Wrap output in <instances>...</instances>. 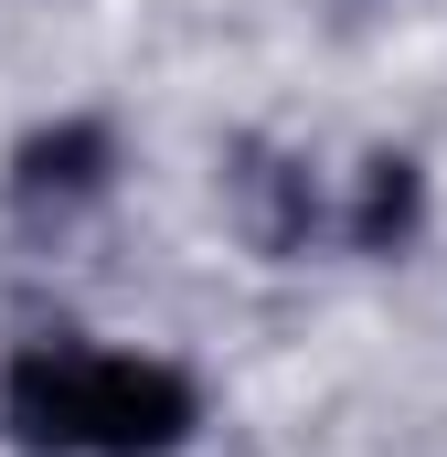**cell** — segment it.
Instances as JSON below:
<instances>
[{"label": "cell", "mask_w": 447, "mask_h": 457, "mask_svg": "<svg viewBox=\"0 0 447 457\" xmlns=\"http://www.w3.org/2000/svg\"><path fill=\"white\" fill-rule=\"evenodd\" d=\"M107 128H97V117H64V128H32V138H21V149H11V203H32V213H43V203H97V192H107Z\"/></svg>", "instance_id": "cell-2"}, {"label": "cell", "mask_w": 447, "mask_h": 457, "mask_svg": "<svg viewBox=\"0 0 447 457\" xmlns=\"http://www.w3.org/2000/svg\"><path fill=\"white\" fill-rule=\"evenodd\" d=\"M0 426L21 457H171L203 426L192 372L86 341H21L0 372Z\"/></svg>", "instance_id": "cell-1"}, {"label": "cell", "mask_w": 447, "mask_h": 457, "mask_svg": "<svg viewBox=\"0 0 447 457\" xmlns=\"http://www.w3.org/2000/svg\"><path fill=\"white\" fill-rule=\"evenodd\" d=\"M234 192H245V234H256L266 255H299V245H309V224H320V192H309V170H288V160L245 149Z\"/></svg>", "instance_id": "cell-4"}, {"label": "cell", "mask_w": 447, "mask_h": 457, "mask_svg": "<svg viewBox=\"0 0 447 457\" xmlns=\"http://www.w3.org/2000/svg\"><path fill=\"white\" fill-rule=\"evenodd\" d=\"M416 224H426V170H416L405 149H373V160H362V181H351V213H341V234H351L362 255H394Z\"/></svg>", "instance_id": "cell-3"}]
</instances>
